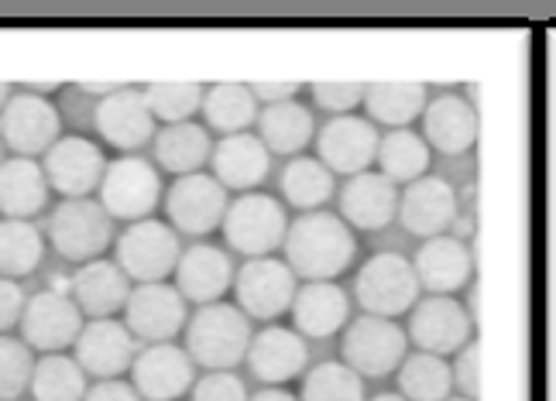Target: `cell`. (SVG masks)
Listing matches in <instances>:
<instances>
[{"mask_svg": "<svg viewBox=\"0 0 556 401\" xmlns=\"http://www.w3.org/2000/svg\"><path fill=\"white\" fill-rule=\"evenodd\" d=\"M470 323L467 309L454 299V295H430V299L416 302L409 336L422 353L451 357L470 344Z\"/></svg>", "mask_w": 556, "mask_h": 401, "instance_id": "cell-10", "label": "cell"}, {"mask_svg": "<svg viewBox=\"0 0 556 401\" xmlns=\"http://www.w3.org/2000/svg\"><path fill=\"white\" fill-rule=\"evenodd\" d=\"M399 217V189L381 172L354 176L340 193V220L357 230H381Z\"/></svg>", "mask_w": 556, "mask_h": 401, "instance_id": "cell-21", "label": "cell"}, {"mask_svg": "<svg viewBox=\"0 0 556 401\" xmlns=\"http://www.w3.org/2000/svg\"><path fill=\"white\" fill-rule=\"evenodd\" d=\"M295 90H299L295 82H254V87H251L254 100H265L268 107H271V103H286V100H292Z\"/></svg>", "mask_w": 556, "mask_h": 401, "instance_id": "cell-47", "label": "cell"}, {"mask_svg": "<svg viewBox=\"0 0 556 401\" xmlns=\"http://www.w3.org/2000/svg\"><path fill=\"white\" fill-rule=\"evenodd\" d=\"M31 394L35 401H83L87 398V374L70 357L49 353L31 371Z\"/></svg>", "mask_w": 556, "mask_h": 401, "instance_id": "cell-37", "label": "cell"}, {"mask_svg": "<svg viewBox=\"0 0 556 401\" xmlns=\"http://www.w3.org/2000/svg\"><path fill=\"white\" fill-rule=\"evenodd\" d=\"M176 282L179 295L189 302H220V295L233 285V264L227 250L213 244H192L176 264Z\"/></svg>", "mask_w": 556, "mask_h": 401, "instance_id": "cell-24", "label": "cell"}, {"mask_svg": "<svg viewBox=\"0 0 556 401\" xmlns=\"http://www.w3.org/2000/svg\"><path fill=\"white\" fill-rule=\"evenodd\" d=\"M351 315V299L344 288H337L333 282H309L303 292H295L292 299V320L295 329L313 340L333 336Z\"/></svg>", "mask_w": 556, "mask_h": 401, "instance_id": "cell-27", "label": "cell"}, {"mask_svg": "<svg viewBox=\"0 0 556 401\" xmlns=\"http://www.w3.org/2000/svg\"><path fill=\"white\" fill-rule=\"evenodd\" d=\"M451 371H454V388H460L464 398L478 401V391H481V350H478V344H467L464 350H457V364Z\"/></svg>", "mask_w": 556, "mask_h": 401, "instance_id": "cell-44", "label": "cell"}, {"mask_svg": "<svg viewBox=\"0 0 556 401\" xmlns=\"http://www.w3.org/2000/svg\"><path fill=\"white\" fill-rule=\"evenodd\" d=\"M357 302L365 306L368 315L395 320L402 312H413L419 302V279L413 261L402 255H375L365 268L357 271Z\"/></svg>", "mask_w": 556, "mask_h": 401, "instance_id": "cell-3", "label": "cell"}, {"mask_svg": "<svg viewBox=\"0 0 556 401\" xmlns=\"http://www.w3.org/2000/svg\"><path fill=\"white\" fill-rule=\"evenodd\" d=\"M422 141L440 155H464L478 141V114L457 93H440L422 111Z\"/></svg>", "mask_w": 556, "mask_h": 401, "instance_id": "cell-20", "label": "cell"}, {"mask_svg": "<svg viewBox=\"0 0 556 401\" xmlns=\"http://www.w3.org/2000/svg\"><path fill=\"white\" fill-rule=\"evenodd\" d=\"M233 295H238V309L251 320H275V315L292 309L295 274L275 258H251L233 274Z\"/></svg>", "mask_w": 556, "mask_h": 401, "instance_id": "cell-9", "label": "cell"}, {"mask_svg": "<svg viewBox=\"0 0 556 401\" xmlns=\"http://www.w3.org/2000/svg\"><path fill=\"white\" fill-rule=\"evenodd\" d=\"M135 391L148 401H176L192 388V357L179 347L155 344L138 353Z\"/></svg>", "mask_w": 556, "mask_h": 401, "instance_id": "cell-22", "label": "cell"}, {"mask_svg": "<svg viewBox=\"0 0 556 401\" xmlns=\"http://www.w3.org/2000/svg\"><path fill=\"white\" fill-rule=\"evenodd\" d=\"M49 185L66 199H87V193L100 189L106 161L103 152L87 138H62L46 152V165H41Z\"/></svg>", "mask_w": 556, "mask_h": 401, "instance_id": "cell-13", "label": "cell"}, {"mask_svg": "<svg viewBox=\"0 0 556 401\" xmlns=\"http://www.w3.org/2000/svg\"><path fill=\"white\" fill-rule=\"evenodd\" d=\"M182 258L179 237L173 227L159 220H138L127 227V234L117 241V268L141 285L165 282Z\"/></svg>", "mask_w": 556, "mask_h": 401, "instance_id": "cell-5", "label": "cell"}, {"mask_svg": "<svg viewBox=\"0 0 556 401\" xmlns=\"http://www.w3.org/2000/svg\"><path fill=\"white\" fill-rule=\"evenodd\" d=\"M76 364L100 381L135 364V333L114 320H93L76 336Z\"/></svg>", "mask_w": 556, "mask_h": 401, "instance_id": "cell-19", "label": "cell"}, {"mask_svg": "<svg viewBox=\"0 0 556 401\" xmlns=\"http://www.w3.org/2000/svg\"><path fill=\"white\" fill-rule=\"evenodd\" d=\"M186 353L210 371H227L241 364L251 347L248 315L238 306L210 302L203 306L186 329Z\"/></svg>", "mask_w": 556, "mask_h": 401, "instance_id": "cell-2", "label": "cell"}, {"mask_svg": "<svg viewBox=\"0 0 556 401\" xmlns=\"http://www.w3.org/2000/svg\"><path fill=\"white\" fill-rule=\"evenodd\" d=\"M124 312H127V329L135 336L168 344L186 323V299L179 295V288L152 282V285H138L127 295Z\"/></svg>", "mask_w": 556, "mask_h": 401, "instance_id": "cell-17", "label": "cell"}, {"mask_svg": "<svg viewBox=\"0 0 556 401\" xmlns=\"http://www.w3.org/2000/svg\"><path fill=\"white\" fill-rule=\"evenodd\" d=\"M426 103V87L422 82H375L365 87V107L371 114V124H384V128H409L416 117H422Z\"/></svg>", "mask_w": 556, "mask_h": 401, "instance_id": "cell-30", "label": "cell"}, {"mask_svg": "<svg viewBox=\"0 0 556 401\" xmlns=\"http://www.w3.org/2000/svg\"><path fill=\"white\" fill-rule=\"evenodd\" d=\"M399 391L405 401H446L454 391V371L437 353H413L399 367Z\"/></svg>", "mask_w": 556, "mask_h": 401, "instance_id": "cell-33", "label": "cell"}, {"mask_svg": "<svg viewBox=\"0 0 556 401\" xmlns=\"http://www.w3.org/2000/svg\"><path fill=\"white\" fill-rule=\"evenodd\" d=\"M59 131H62V120H59L55 107L38 93L11 96L8 107L0 111V134H4V141L21 158L49 152V147L59 141Z\"/></svg>", "mask_w": 556, "mask_h": 401, "instance_id": "cell-14", "label": "cell"}, {"mask_svg": "<svg viewBox=\"0 0 556 401\" xmlns=\"http://www.w3.org/2000/svg\"><path fill=\"white\" fill-rule=\"evenodd\" d=\"M203 111L206 124L217 128L220 134H244L248 124L258 117V100H254L251 87L241 82H220V87H210L203 93Z\"/></svg>", "mask_w": 556, "mask_h": 401, "instance_id": "cell-35", "label": "cell"}, {"mask_svg": "<svg viewBox=\"0 0 556 401\" xmlns=\"http://www.w3.org/2000/svg\"><path fill=\"white\" fill-rule=\"evenodd\" d=\"M213 155L210 134L197 124H173L155 138V158L162 168L176 176H197V168H203Z\"/></svg>", "mask_w": 556, "mask_h": 401, "instance_id": "cell-32", "label": "cell"}, {"mask_svg": "<svg viewBox=\"0 0 556 401\" xmlns=\"http://www.w3.org/2000/svg\"><path fill=\"white\" fill-rule=\"evenodd\" d=\"M344 364L365 377H389L405 361V333L395 320L361 315L344 333Z\"/></svg>", "mask_w": 556, "mask_h": 401, "instance_id": "cell-7", "label": "cell"}, {"mask_svg": "<svg viewBox=\"0 0 556 401\" xmlns=\"http://www.w3.org/2000/svg\"><path fill=\"white\" fill-rule=\"evenodd\" d=\"M31 353L25 344L0 336V401H14L21 391L31 385Z\"/></svg>", "mask_w": 556, "mask_h": 401, "instance_id": "cell-41", "label": "cell"}, {"mask_svg": "<svg viewBox=\"0 0 556 401\" xmlns=\"http://www.w3.org/2000/svg\"><path fill=\"white\" fill-rule=\"evenodd\" d=\"M131 279L111 261H90L83 264L73 279H70V292L73 302L79 306V312L93 315V320H111L117 309L127 306V295H131Z\"/></svg>", "mask_w": 556, "mask_h": 401, "instance_id": "cell-26", "label": "cell"}, {"mask_svg": "<svg viewBox=\"0 0 556 401\" xmlns=\"http://www.w3.org/2000/svg\"><path fill=\"white\" fill-rule=\"evenodd\" d=\"M21 312H25V295L11 279H0V333L21 323Z\"/></svg>", "mask_w": 556, "mask_h": 401, "instance_id": "cell-45", "label": "cell"}, {"mask_svg": "<svg viewBox=\"0 0 556 401\" xmlns=\"http://www.w3.org/2000/svg\"><path fill=\"white\" fill-rule=\"evenodd\" d=\"M251 401H299V398H295V394H289V391L268 388V391H262V394H254Z\"/></svg>", "mask_w": 556, "mask_h": 401, "instance_id": "cell-48", "label": "cell"}, {"mask_svg": "<svg viewBox=\"0 0 556 401\" xmlns=\"http://www.w3.org/2000/svg\"><path fill=\"white\" fill-rule=\"evenodd\" d=\"M144 100L155 120L186 124L203 107V87H197V82H155V87L144 90Z\"/></svg>", "mask_w": 556, "mask_h": 401, "instance_id": "cell-40", "label": "cell"}, {"mask_svg": "<svg viewBox=\"0 0 556 401\" xmlns=\"http://www.w3.org/2000/svg\"><path fill=\"white\" fill-rule=\"evenodd\" d=\"M413 268H416L419 288L433 292V295H451L470 282V274H475V258H470L464 241L433 237L416 250Z\"/></svg>", "mask_w": 556, "mask_h": 401, "instance_id": "cell-25", "label": "cell"}, {"mask_svg": "<svg viewBox=\"0 0 556 401\" xmlns=\"http://www.w3.org/2000/svg\"><path fill=\"white\" fill-rule=\"evenodd\" d=\"M262 128V144L275 155H295L313 141V114L303 107V103L286 100V103H271V107L262 111L258 117Z\"/></svg>", "mask_w": 556, "mask_h": 401, "instance_id": "cell-31", "label": "cell"}, {"mask_svg": "<svg viewBox=\"0 0 556 401\" xmlns=\"http://www.w3.org/2000/svg\"><path fill=\"white\" fill-rule=\"evenodd\" d=\"M224 234H227V244L233 250H241V255L268 258L278 244H286V234H289L286 209L262 193L241 196L233 206H227Z\"/></svg>", "mask_w": 556, "mask_h": 401, "instance_id": "cell-6", "label": "cell"}, {"mask_svg": "<svg viewBox=\"0 0 556 401\" xmlns=\"http://www.w3.org/2000/svg\"><path fill=\"white\" fill-rule=\"evenodd\" d=\"M21 329L35 350L59 353L83 333V312L66 292H38L21 312Z\"/></svg>", "mask_w": 556, "mask_h": 401, "instance_id": "cell-16", "label": "cell"}, {"mask_svg": "<svg viewBox=\"0 0 556 401\" xmlns=\"http://www.w3.org/2000/svg\"><path fill=\"white\" fill-rule=\"evenodd\" d=\"M8 100H11V90L4 87V82H0V111H4V107H8Z\"/></svg>", "mask_w": 556, "mask_h": 401, "instance_id": "cell-50", "label": "cell"}, {"mask_svg": "<svg viewBox=\"0 0 556 401\" xmlns=\"http://www.w3.org/2000/svg\"><path fill=\"white\" fill-rule=\"evenodd\" d=\"M271 152L262 144V138L254 134H230L217 147H213V172L224 189H254L262 185L268 176V158Z\"/></svg>", "mask_w": 556, "mask_h": 401, "instance_id": "cell-28", "label": "cell"}, {"mask_svg": "<svg viewBox=\"0 0 556 401\" xmlns=\"http://www.w3.org/2000/svg\"><path fill=\"white\" fill-rule=\"evenodd\" d=\"M399 220L413 237H446V230L457 223V193L446 179L422 176L405 185L399 196Z\"/></svg>", "mask_w": 556, "mask_h": 401, "instance_id": "cell-11", "label": "cell"}, {"mask_svg": "<svg viewBox=\"0 0 556 401\" xmlns=\"http://www.w3.org/2000/svg\"><path fill=\"white\" fill-rule=\"evenodd\" d=\"M192 401H248V388L238 374L217 371V374H206L197 385Z\"/></svg>", "mask_w": 556, "mask_h": 401, "instance_id": "cell-43", "label": "cell"}, {"mask_svg": "<svg viewBox=\"0 0 556 401\" xmlns=\"http://www.w3.org/2000/svg\"><path fill=\"white\" fill-rule=\"evenodd\" d=\"M162 199V182L152 161L124 155L106 165L100 182V206L114 220H144Z\"/></svg>", "mask_w": 556, "mask_h": 401, "instance_id": "cell-4", "label": "cell"}, {"mask_svg": "<svg viewBox=\"0 0 556 401\" xmlns=\"http://www.w3.org/2000/svg\"><path fill=\"white\" fill-rule=\"evenodd\" d=\"M46 241L28 220H4L0 223V279H25L41 264Z\"/></svg>", "mask_w": 556, "mask_h": 401, "instance_id": "cell-36", "label": "cell"}, {"mask_svg": "<svg viewBox=\"0 0 556 401\" xmlns=\"http://www.w3.org/2000/svg\"><path fill=\"white\" fill-rule=\"evenodd\" d=\"M49 203V179L31 158L0 161V214L8 220H31Z\"/></svg>", "mask_w": 556, "mask_h": 401, "instance_id": "cell-29", "label": "cell"}, {"mask_svg": "<svg viewBox=\"0 0 556 401\" xmlns=\"http://www.w3.org/2000/svg\"><path fill=\"white\" fill-rule=\"evenodd\" d=\"M378 144H381V138L375 131V124L365 117H354V114L333 117L316 138L319 161H324L330 172L351 176V179L368 172L371 161H378Z\"/></svg>", "mask_w": 556, "mask_h": 401, "instance_id": "cell-12", "label": "cell"}, {"mask_svg": "<svg viewBox=\"0 0 556 401\" xmlns=\"http://www.w3.org/2000/svg\"><path fill=\"white\" fill-rule=\"evenodd\" d=\"M375 401H405V398L402 394H378Z\"/></svg>", "mask_w": 556, "mask_h": 401, "instance_id": "cell-51", "label": "cell"}, {"mask_svg": "<svg viewBox=\"0 0 556 401\" xmlns=\"http://www.w3.org/2000/svg\"><path fill=\"white\" fill-rule=\"evenodd\" d=\"M446 401H451V398H446ZM454 401H470V398H454Z\"/></svg>", "mask_w": 556, "mask_h": 401, "instance_id": "cell-52", "label": "cell"}, {"mask_svg": "<svg viewBox=\"0 0 556 401\" xmlns=\"http://www.w3.org/2000/svg\"><path fill=\"white\" fill-rule=\"evenodd\" d=\"M354 255L357 241L351 227L333 214L313 209V214H303L295 223H289L286 264L292 274H303L306 282H333L337 274L351 268Z\"/></svg>", "mask_w": 556, "mask_h": 401, "instance_id": "cell-1", "label": "cell"}, {"mask_svg": "<svg viewBox=\"0 0 556 401\" xmlns=\"http://www.w3.org/2000/svg\"><path fill=\"white\" fill-rule=\"evenodd\" d=\"M282 193L295 209H319L333 196V172L319 158H292L282 172Z\"/></svg>", "mask_w": 556, "mask_h": 401, "instance_id": "cell-38", "label": "cell"}, {"mask_svg": "<svg viewBox=\"0 0 556 401\" xmlns=\"http://www.w3.org/2000/svg\"><path fill=\"white\" fill-rule=\"evenodd\" d=\"M309 361L306 340L295 329L268 326L251 340L248 347V367L265 385H286L295 374H303Z\"/></svg>", "mask_w": 556, "mask_h": 401, "instance_id": "cell-23", "label": "cell"}, {"mask_svg": "<svg viewBox=\"0 0 556 401\" xmlns=\"http://www.w3.org/2000/svg\"><path fill=\"white\" fill-rule=\"evenodd\" d=\"M303 401H365V385L348 364H319L306 374Z\"/></svg>", "mask_w": 556, "mask_h": 401, "instance_id": "cell-39", "label": "cell"}, {"mask_svg": "<svg viewBox=\"0 0 556 401\" xmlns=\"http://www.w3.org/2000/svg\"><path fill=\"white\" fill-rule=\"evenodd\" d=\"M83 90H87V93H97V96H111V93H117L121 87H114V82H83Z\"/></svg>", "mask_w": 556, "mask_h": 401, "instance_id": "cell-49", "label": "cell"}, {"mask_svg": "<svg viewBox=\"0 0 556 401\" xmlns=\"http://www.w3.org/2000/svg\"><path fill=\"white\" fill-rule=\"evenodd\" d=\"M378 165L381 176L392 182H416L430 172V144H426L416 131L399 128L389 131L378 144Z\"/></svg>", "mask_w": 556, "mask_h": 401, "instance_id": "cell-34", "label": "cell"}, {"mask_svg": "<svg viewBox=\"0 0 556 401\" xmlns=\"http://www.w3.org/2000/svg\"><path fill=\"white\" fill-rule=\"evenodd\" d=\"M49 241L66 261H93L111 247V217L100 203L66 199L49 220Z\"/></svg>", "mask_w": 556, "mask_h": 401, "instance_id": "cell-8", "label": "cell"}, {"mask_svg": "<svg viewBox=\"0 0 556 401\" xmlns=\"http://www.w3.org/2000/svg\"><path fill=\"white\" fill-rule=\"evenodd\" d=\"M165 209L182 234L203 237L227 217V189L210 176H182L165 196Z\"/></svg>", "mask_w": 556, "mask_h": 401, "instance_id": "cell-15", "label": "cell"}, {"mask_svg": "<svg viewBox=\"0 0 556 401\" xmlns=\"http://www.w3.org/2000/svg\"><path fill=\"white\" fill-rule=\"evenodd\" d=\"M313 100L324 111L344 117L357 107V103H365V87H361V82H316Z\"/></svg>", "mask_w": 556, "mask_h": 401, "instance_id": "cell-42", "label": "cell"}, {"mask_svg": "<svg viewBox=\"0 0 556 401\" xmlns=\"http://www.w3.org/2000/svg\"><path fill=\"white\" fill-rule=\"evenodd\" d=\"M138 398L141 394L131 385L117 381V377H106V381H100L97 388H90L83 401H138Z\"/></svg>", "mask_w": 556, "mask_h": 401, "instance_id": "cell-46", "label": "cell"}, {"mask_svg": "<svg viewBox=\"0 0 556 401\" xmlns=\"http://www.w3.org/2000/svg\"><path fill=\"white\" fill-rule=\"evenodd\" d=\"M93 120H97L100 138L121 147V152H135V147L152 141V134H155V114L148 107L144 90L121 87L117 93L103 96Z\"/></svg>", "mask_w": 556, "mask_h": 401, "instance_id": "cell-18", "label": "cell"}]
</instances>
